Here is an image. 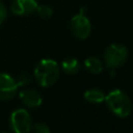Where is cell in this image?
I'll use <instances>...</instances> for the list:
<instances>
[{"instance_id": "1", "label": "cell", "mask_w": 133, "mask_h": 133, "mask_svg": "<svg viewBox=\"0 0 133 133\" xmlns=\"http://www.w3.org/2000/svg\"><path fill=\"white\" fill-rule=\"evenodd\" d=\"M59 74L60 69L58 63L49 58L42 59L33 71L34 78L42 87H49L55 84L59 78Z\"/></svg>"}, {"instance_id": "2", "label": "cell", "mask_w": 133, "mask_h": 133, "mask_svg": "<svg viewBox=\"0 0 133 133\" xmlns=\"http://www.w3.org/2000/svg\"><path fill=\"white\" fill-rule=\"evenodd\" d=\"M105 102L109 109L118 117H126L130 114L132 103L130 98L121 89H113L105 96Z\"/></svg>"}, {"instance_id": "3", "label": "cell", "mask_w": 133, "mask_h": 133, "mask_svg": "<svg viewBox=\"0 0 133 133\" xmlns=\"http://www.w3.org/2000/svg\"><path fill=\"white\" fill-rule=\"evenodd\" d=\"M127 57V48L121 44H112L104 52V61L109 69H116L123 65L126 62Z\"/></svg>"}, {"instance_id": "4", "label": "cell", "mask_w": 133, "mask_h": 133, "mask_svg": "<svg viewBox=\"0 0 133 133\" xmlns=\"http://www.w3.org/2000/svg\"><path fill=\"white\" fill-rule=\"evenodd\" d=\"M9 125L15 133H29L32 127L29 112L24 108L16 109L10 114Z\"/></svg>"}, {"instance_id": "5", "label": "cell", "mask_w": 133, "mask_h": 133, "mask_svg": "<svg viewBox=\"0 0 133 133\" xmlns=\"http://www.w3.org/2000/svg\"><path fill=\"white\" fill-rule=\"evenodd\" d=\"M71 30L73 34L78 38H86L91 31V24L87 17H85L84 12L81 10L79 14L75 15L70 23Z\"/></svg>"}, {"instance_id": "6", "label": "cell", "mask_w": 133, "mask_h": 133, "mask_svg": "<svg viewBox=\"0 0 133 133\" xmlns=\"http://www.w3.org/2000/svg\"><path fill=\"white\" fill-rule=\"evenodd\" d=\"M19 85L15 78L6 73H0V101H7L18 92Z\"/></svg>"}, {"instance_id": "7", "label": "cell", "mask_w": 133, "mask_h": 133, "mask_svg": "<svg viewBox=\"0 0 133 133\" xmlns=\"http://www.w3.org/2000/svg\"><path fill=\"white\" fill-rule=\"evenodd\" d=\"M37 3L35 0H14L10 9L17 16H27L36 11Z\"/></svg>"}, {"instance_id": "8", "label": "cell", "mask_w": 133, "mask_h": 133, "mask_svg": "<svg viewBox=\"0 0 133 133\" xmlns=\"http://www.w3.org/2000/svg\"><path fill=\"white\" fill-rule=\"evenodd\" d=\"M20 98L23 104L29 108H35L41 106L43 99L42 96L34 89H24L20 91Z\"/></svg>"}, {"instance_id": "9", "label": "cell", "mask_w": 133, "mask_h": 133, "mask_svg": "<svg viewBox=\"0 0 133 133\" xmlns=\"http://www.w3.org/2000/svg\"><path fill=\"white\" fill-rule=\"evenodd\" d=\"M84 99L87 102H90L94 104H99V103H102L105 101V95L99 88H90V89L85 90Z\"/></svg>"}, {"instance_id": "10", "label": "cell", "mask_w": 133, "mask_h": 133, "mask_svg": "<svg viewBox=\"0 0 133 133\" xmlns=\"http://www.w3.org/2000/svg\"><path fill=\"white\" fill-rule=\"evenodd\" d=\"M61 68H62V71L65 74L74 75L80 70V63L76 58L69 57V58H65L61 62Z\"/></svg>"}, {"instance_id": "11", "label": "cell", "mask_w": 133, "mask_h": 133, "mask_svg": "<svg viewBox=\"0 0 133 133\" xmlns=\"http://www.w3.org/2000/svg\"><path fill=\"white\" fill-rule=\"evenodd\" d=\"M84 66L91 74H100L103 71V63L97 57H87L84 60Z\"/></svg>"}, {"instance_id": "12", "label": "cell", "mask_w": 133, "mask_h": 133, "mask_svg": "<svg viewBox=\"0 0 133 133\" xmlns=\"http://www.w3.org/2000/svg\"><path fill=\"white\" fill-rule=\"evenodd\" d=\"M36 12L37 15L42 18V19H48L52 16V9L51 7L47 6V5H42V6H37L36 8Z\"/></svg>"}, {"instance_id": "13", "label": "cell", "mask_w": 133, "mask_h": 133, "mask_svg": "<svg viewBox=\"0 0 133 133\" xmlns=\"http://www.w3.org/2000/svg\"><path fill=\"white\" fill-rule=\"evenodd\" d=\"M32 133H50V128L44 123H36L31 127Z\"/></svg>"}, {"instance_id": "14", "label": "cell", "mask_w": 133, "mask_h": 133, "mask_svg": "<svg viewBox=\"0 0 133 133\" xmlns=\"http://www.w3.org/2000/svg\"><path fill=\"white\" fill-rule=\"evenodd\" d=\"M16 81H17L19 87L20 86H25V85H27L30 82V77H29L28 74L24 73V74L19 75V77H18V79H16Z\"/></svg>"}, {"instance_id": "15", "label": "cell", "mask_w": 133, "mask_h": 133, "mask_svg": "<svg viewBox=\"0 0 133 133\" xmlns=\"http://www.w3.org/2000/svg\"><path fill=\"white\" fill-rule=\"evenodd\" d=\"M6 16H7L6 7H5V5L3 4V2H2V1H0V25L5 21Z\"/></svg>"}, {"instance_id": "16", "label": "cell", "mask_w": 133, "mask_h": 133, "mask_svg": "<svg viewBox=\"0 0 133 133\" xmlns=\"http://www.w3.org/2000/svg\"><path fill=\"white\" fill-rule=\"evenodd\" d=\"M0 133H8V132H6V131H0Z\"/></svg>"}]
</instances>
